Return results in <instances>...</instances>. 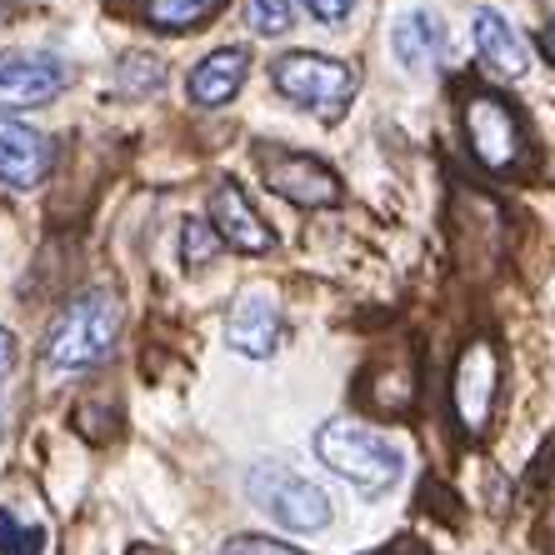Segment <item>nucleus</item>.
I'll use <instances>...</instances> for the list:
<instances>
[{"label":"nucleus","instance_id":"dca6fc26","mask_svg":"<svg viewBox=\"0 0 555 555\" xmlns=\"http://www.w3.org/2000/svg\"><path fill=\"white\" fill-rule=\"evenodd\" d=\"M46 551V526L15 516L11 505H0V555H40Z\"/></svg>","mask_w":555,"mask_h":555},{"label":"nucleus","instance_id":"5701e85b","mask_svg":"<svg viewBox=\"0 0 555 555\" xmlns=\"http://www.w3.org/2000/svg\"><path fill=\"white\" fill-rule=\"evenodd\" d=\"M380 555H430V551H426V545H421V541H390Z\"/></svg>","mask_w":555,"mask_h":555},{"label":"nucleus","instance_id":"f257e3e1","mask_svg":"<svg viewBox=\"0 0 555 555\" xmlns=\"http://www.w3.org/2000/svg\"><path fill=\"white\" fill-rule=\"evenodd\" d=\"M120 336V300L111 291H86L70 306H61V315L46 331V361L55 371H91L101 365Z\"/></svg>","mask_w":555,"mask_h":555},{"label":"nucleus","instance_id":"aec40b11","mask_svg":"<svg viewBox=\"0 0 555 555\" xmlns=\"http://www.w3.org/2000/svg\"><path fill=\"white\" fill-rule=\"evenodd\" d=\"M220 555H306L296 545L285 541H271V535H231V541L220 545Z\"/></svg>","mask_w":555,"mask_h":555},{"label":"nucleus","instance_id":"b1692460","mask_svg":"<svg viewBox=\"0 0 555 555\" xmlns=\"http://www.w3.org/2000/svg\"><path fill=\"white\" fill-rule=\"evenodd\" d=\"M545 46H551V55H555V21L545 26Z\"/></svg>","mask_w":555,"mask_h":555},{"label":"nucleus","instance_id":"6ab92c4d","mask_svg":"<svg viewBox=\"0 0 555 555\" xmlns=\"http://www.w3.org/2000/svg\"><path fill=\"white\" fill-rule=\"evenodd\" d=\"M246 26H256V36H285L291 0H246Z\"/></svg>","mask_w":555,"mask_h":555},{"label":"nucleus","instance_id":"9d476101","mask_svg":"<svg viewBox=\"0 0 555 555\" xmlns=\"http://www.w3.org/2000/svg\"><path fill=\"white\" fill-rule=\"evenodd\" d=\"M210 225L220 231V241L235 250H246V256H266L275 246L271 225L260 220V210L246 201V191L235 181H216L210 191Z\"/></svg>","mask_w":555,"mask_h":555},{"label":"nucleus","instance_id":"7ed1b4c3","mask_svg":"<svg viewBox=\"0 0 555 555\" xmlns=\"http://www.w3.org/2000/svg\"><path fill=\"white\" fill-rule=\"evenodd\" d=\"M461 130L465 145L486 170H516L526 155V126H520L516 105L495 91H465L461 101Z\"/></svg>","mask_w":555,"mask_h":555},{"label":"nucleus","instance_id":"4468645a","mask_svg":"<svg viewBox=\"0 0 555 555\" xmlns=\"http://www.w3.org/2000/svg\"><path fill=\"white\" fill-rule=\"evenodd\" d=\"M390 46H396V61L401 65L426 70L430 61L446 55V26H440L436 11H401L396 26H390Z\"/></svg>","mask_w":555,"mask_h":555},{"label":"nucleus","instance_id":"f8f14e48","mask_svg":"<svg viewBox=\"0 0 555 555\" xmlns=\"http://www.w3.org/2000/svg\"><path fill=\"white\" fill-rule=\"evenodd\" d=\"M476 51L486 70L501 80H520L530 70V46L501 11H476Z\"/></svg>","mask_w":555,"mask_h":555},{"label":"nucleus","instance_id":"423d86ee","mask_svg":"<svg viewBox=\"0 0 555 555\" xmlns=\"http://www.w3.org/2000/svg\"><path fill=\"white\" fill-rule=\"evenodd\" d=\"M70 65L51 51H5L0 55V105L5 111H36L65 95Z\"/></svg>","mask_w":555,"mask_h":555},{"label":"nucleus","instance_id":"39448f33","mask_svg":"<svg viewBox=\"0 0 555 555\" xmlns=\"http://www.w3.org/2000/svg\"><path fill=\"white\" fill-rule=\"evenodd\" d=\"M250 501L291 530H325L331 516H336V505H331V495L321 486H310L306 476H296V470H285L275 461L250 470Z\"/></svg>","mask_w":555,"mask_h":555},{"label":"nucleus","instance_id":"f3484780","mask_svg":"<svg viewBox=\"0 0 555 555\" xmlns=\"http://www.w3.org/2000/svg\"><path fill=\"white\" fill-rule=\"evenodd\" d=\"M216 256H220V231L216 225H206V220H185L181 225V260L185 266L201 271V266H210Z\"/></svg>","mask_w":555,"mask_h":555},{"label":"nucleus","instance_id":"0eeeda50","mask_svg":"<svg viewBox=\"0 0 555 555\" xmlns=\"http://www.w3.org/2000/svg\"><path fill=\"white\" fill-rule=\"evenodd\" d=\"M495 386H501V356L491 340H470L455 361V380H451V405L465 436H480L491 426V405H495Z\"/></svg>","mask_w":555,"mask_h":555},{"label":"nucleus","instance_id":"20e7f679","mask_svg":"<svg viewBox=\"0 0 555 555\" xmlns=\"http://www.w3.org/2000/svg\"><path fill=\"white\" fill-rule=\"evenodd\" d=\"M275 91L291 95L296 105L315 111V116H340L346 101L356 95V70L346 61H331V55L315 51H291L271 65Z\"/></svg>","mask_w":555,"mask_h":555},{"label":"nucleus","instance_id":"1a4fd4ad","mask_svg":"<svg viewBox=\"0 0 555 555\" xmlns=\"http://www.w3.org/2000/svg\"><path fill=\"white\" fill-rule=\"evenodd\" d=\"M55 166V145L51 135L30 130L26 120L0 116V185L11 191H36Z\"/></svg>","mask_w":555,"mask_h":555},{"label":"nucleus","instance_id":"4be33fe9","mask_svg":"<svg viewBox=\"0 0 555 555\" xmlns=\"http://www.w3.org/2000/svg\"><path fill=\"white\" fill-rule=\"evenodd\" d=\"M11 371H15V336L0 325V380H5Z\"/></svg>","mask_w":555,"mask_h":555},{"label":"nucleus","instance_id":"f03ea898","mask_svg":"<svg viewBox=\"0 0 555 555\" xmlns=\"http://www.w3.org/2000/svg\"><path fill=\"white\" fill-rule=\"evenodd\" d=\"M315 455L325 470H336L340 480H350L361 495H386L401 480L405 461L380 430L361 426V421H331L315 430Z\"/></svg>","mask_w":555,"mask_h":555},{"label":"nucleus","instance_id":"9b49d317","mask_svg":"<svg viewBox=\"0 0 555 555\" xmlns=\"http://www.w3.org/2000/svg\"><path fill=\"white\" fill-rule=\"evenodd\" d=\"M225 340L250 361L275 356V346H281V310H275L271 291H250V296L235 300L231 315H225Z\"/></svg>","mask_w":555,"mask_h":555},{"label":"nucleus","instance_id":"2eb2a0df","mask_svg":"<svg viewBox=\"0 0 555 555\" xmlns=\"http://www.w3.org/2000/svg\"><path fill=\"white\" fill-rule=\"evenodd\" d=\"M225 11V0H141V15L145 26L155 30H201L206 21H216V15Z\"/></svg>","mask_w":555,"mask_h":555},{"label":"nucleus","instance_id":"393cba45","mask_svg":"<svg viewBox=\"0 0 555 555\" xmlns=\"http://www.w3.org/2000/svg\"><path fill=\"white\" fill-rule=\"evenodd\" d=\"M130 555H160V551H151V545H141V551H130Z\"/></svg>","mask_w":555,"mask_h":555},{"label":"nucleus","instance_id":"ddd939ff","mask_svg":"<svg viewBox=\"0 0 555 555\" xmlns=\"http://www.w3.org/2000/svg\"><path fill=\"white\" fill-rule=\"evenodd\" d=\"M246 70H250V55L241 46H225V51L206 55V61L191 70L185 91H191L195 105H225L241 86H246Z\"/></svg>","mask_w":555,"mask_h":555},{"label":"nucleus","instance_id":"412c9836","mask_svg":"<svg viewBox=\"0 0 555 555\" xmlns=\"http://www.w3.org/2000/svg\"><path fill=\"white\" fill-rule=\"evenodd\" d=\"M306 11L315 15V21H331V26H336V21H346V15L356 11V0H306Z\"/></svg>","mask_w":555,"mask_h":555},{"label":"nucleus","instance_id":"a211bd4d","mask_svg":"<svg viewBox=\"0 0 555 555\" xmlns=\"http://www.w3.org/2000/svg\"><path fill=\"white\" fill-rule=\"evenodd\" d=\"M160 80H166V65L155 55H126L120 61V91L126 95H151L160 91Z\"/></svg>","mask_w":555,"mask_h":555},{"label":"nucleus","instance_id":"6e6552de","mask_svg":"<svg viewBox=\"0 0 555 555\" xmlns=\"http://www.w3.org/2000/svg\"><path fill=\"white\" fill-rule=\"evenodd\" d=\"M260 176H266V185H271L275 195H285L291 206L321 210V206H336V201H340L336 170L325 166V160H315V155L266 151V160H260Z\"/></svg>","mask_w":555,"mask_h":555}]
</instances>
